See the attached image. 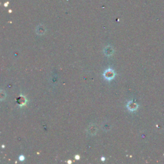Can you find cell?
Wrapping results in <instances>:
<instances>
[{"label":"cell","mask_w":164,"mask_h":164,"mask_svg":"<svg viewBox=\"0 0 164 164\" xmlns=\"http://www.w3.org/2000/svg\"><path fill=\"white\" fill-rule=\"evenodd\" d=\"M104 76H105L106 78H108V79H112V78H113V72L112 71L110 72L109 71H108L106 72L105 74H104Z\"/></svg>","instance_id":"obj_1"}]
</instances>
